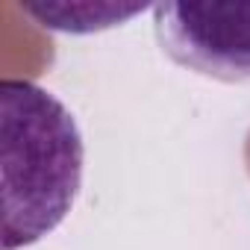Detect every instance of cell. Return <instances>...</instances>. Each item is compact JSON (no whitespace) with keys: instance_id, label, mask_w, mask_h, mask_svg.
Instances as JSON below:
<instances>
[{"instance_id":"3957f363","label":"cell","mask_w":250,"mask_h":250,"mask_svg":"<svg viewBox=\"0 0 250 250\" xmlns=\"http://www.w3.org/2000/svg\"><path fill=\"white\" fill-rule=\"evenodd\" d=\"M18 9L44 30L88 36L127 24L147 6L139 0L136 3H127V0H30V3H18Z\"/></svg>"},{"instance_id":"6da1fadb","label":"cell","mask_w":250,"mask_h":250,"mask_svg":"<svg viewBox=\"0 0 250 250\" xmlns=\"http://www.w3.org/2000/svg\"><path fill=\"white\" fill-rule=\"evenodd\" d=\"M3 250L36 244L71 212L83 183V136L74 115L47 88L0 83Z\"/></svg>"},{"instance_id":"7a4b0ae2","label":"cell","mask_w":250,"mask_h":250,"mask_svg":"<svg viewBox=\"0 0 250 250\" xmlns=\"http://www.w3.org/2000/svg\"><path fill=\"white\" fill-rule=\"evenodd\" d=\"M153 27L177 65L224 83L250 80V0H165L153 6Z\"/></svg>"},{"instance_id":"277c9868","label":"cell","mask_w":250,"mask_h":250,"mask_svg":"<svg viewBox=\"0 0 250 250\" xmlns=\"http://www.w3.org/2000/svg\"><path fill=\"white\" fill-rule=\"evenodd\" d=\"M247 165H250V139H247Z\"/></svg>"}]
</instances>
